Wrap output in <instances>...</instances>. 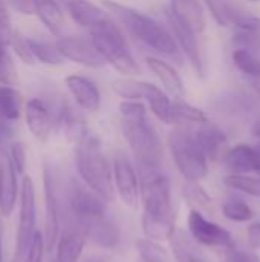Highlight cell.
<instances>
[{
    "label": "cell",
    "mask_w": 260,
    "mask_h": 262,
    "mask_svg": "<svg viewBox=\"0 0 260 262\" xmlns=\"http://www.w3.org/2000/svg\"><path fill=\"white\" fill-rule=\"evenodd\" d=\"M166 17H167V23L170 26V32L173 34L179 51L188 58L196 75L204 78L205 77V63H204L202 51H201V46L198 41L199 34H196L190 26H187L182 20H179L169 8L166 9Z\"/></svg>",
    "instance_id": "ba28073f"
},
{
    "label": "cell",
    "mask_w": 260,
    "mask_h": 262,
    "mask_svg": "<svg viewBox=\"0 0 260 262\" xmlns=\"http://www.w3.org/2000/svg\"><path fill=\"white\" fill-rule=\"evenodd\" d=\"M64 83L81 109L87 112H97L101 107V94L92 80L72 74L64 78Z\"/></svg>",
    "instance_id": "5bb4252c"
},
{
    "label": "cell",
    "mask_w": 260,
    "mask_h": 262,
    "mask_svg": "<svg viewBox=\"0 0 260 262\" xmlns=\"http://www.w3.org/2000/svg\"><path fill=\"white\" fill-rule=\"evenodd\" d=\"M17 170L9 155L0 160V213L9 216L17 201Z\"/></svg>",
    "instance_id": "e0dca14e"
},
{
    "label": "cell",
    "mask_w": 260,
    "mask_h": 262,
    "mask_svg": "<svg viewBox=\"0 0 260 262\" xmlns=\"http://www.w3.org/2000/svg\"><path fill=\"white\" fill-rule=\"evenodd\" d=\"M227 262H260V258L254 252L230 247V250L227 252Z\"/></svg>",
    "instance_id": "7bdbcfd3"
},
{
    "label": "cell",
    "mask_w": 260,
    "mask_h": 262,
    "mask_svg": "<svg viewBox=\"0 0 260 262\" xmlns=\"http://www.w3.org/2000/svg\"><path fill=\"white\" fill-rule=\"evenodd\" d=\"M169 9L187 26H190L196 34L204 32L207 20L199 0H170Z\"/></svg>",
    "instance_id": "44dd1931"
},
{
    "label": "cell",
    "mask_w": 260,
    "mask_h": 262,
    "mask_svg": "<svg viewBox=\"0 0 260 262\" xmlns=\"http://www.w3.org/2000/svg\"><path fill=\"white\" fill-rule=\"evenodd\" d=\"M23 106V95L12 86H0V117L8 121L18 120Z\"/></svg>",
    "instance_id": "f546056e"
},
{
    "label": "cell",
    "mask_w": 260,
    "mask_h": 262,
    "mask_svg": "<svg viewBox=\"0 0 260 262\" xmlns=\"http://www.w3.org/2000/svg\"><path fill=\"white\" fill-rule=\"evenodd\" d=\"M233 63L260 97V58L256 52L245 48H236L233 51Z\"/></svg>",
    "instance_id": "d4e9b609"
},
{
    "label": "cell",
    "mask_w": 260,
    "mask_h": 262,
    "mask_svg": "<svg viewBox=\"0 0 260 262\" xmlns=\"http://www.w3.org/2000/svg\"><path fill=\"white\" fill-rule=\"evenodd\" d=\"M101 3L107 11L116 15L120 21L129 29V32L143 45L153 49L158 54H162V55H167L181 61V55H179L181 51L178 48V43L173 34L169 29H166L159 21H156L155 18L133 8L124 6L112 0H101Z\"/></svg>",
    "instance_id": "3957f363"
},
{
    "label": "cell",
    "mask_w": 260,
    "mask_h": 262,
    "mask_svg": "<svg viewBox=\"0 0 260 262\" xmlns=\"http://www.w3.org/2000/svg\"><path fill=\"white\" fill-rule=\"evenodd\" d=\"M113 183L121 201L127 207H136L139 196V181L133 164L124 154H118L113 158Z\"/></svg>",
    "instance_id": "7c38bea8"
},
{
    "label": "cell",
    "mask_w": 260,
    "mask_h": 262,
    "mask_svg": "<svg viewBox=\"0 0 260 262\" xmlns=\"http://www.w3.org/2000/svg\"><path fill=\"white\" fill-rule=\"evenodd\" d=\"M172 115H173V126H184V124H198L199 126V124L208 121V115L202 109L184 101L182 98L173 100Z\"/></svg>",
    "instance_id": "f1b7e54d"
},
{
    "label": "cell",
    "mask_w": 260,
    "mask_h": 262,
    "mask_svg": "<svg viewBox=\"0 0 260 262\" xmlns=\"http://www.w3.org/2000/svg\"><path fill=\"white\" fill-rule=\"evenodd\" d=\"M169 147L179 173L187 181L199 183L208 173V158L199 146L195 132L176 126L169 134Z\"/></svg>",
    "instance_id": "8992f818"
},
{
    "label": "cell",
    "mask_w": 260,
    "mask_h": 262,
    "mask_svg": "<svg viewBox=\"0 0 260 262\" xmlns=\"http://www.w3.org/2000/svg\"><path fill=\"white\" fill-rule=\"evenodd\" d=\"M89 31L95 48L103 55L106 63H109L115 71L126 77L141 74L139 64L135 61L133 55L129 51L124 34L109 17H106Z\"/></svg>",
    "instance_id": "5b68a950"
},
{
    "label": "cell",
    "mask_w": 260,
    "mask_h": 262,
    "mask_svg": "<svg viewBox=\"0 0 260 262\" xmlns=\"http://www.w3.org/2000/svg\"><path fill=\"white\" fill-rule=\"evenodd\" d=\"M86 244V233L80 230L64 232L57 243V262H78Z\"/></svg>",
    "instance_id": "4316f807"
},
{
    "label": "cell",
    "mask_w": 260,
    "mask_h": 262,
    "mask_svg": "<svg viewBox=\"0 0 260 262\" xmlns=\"http://www.w3.org/2000/svg\"><path fill=\"white\" fill-rule=\"evenodd\" d=\"M35 190L34 183L29 177H23L20 190V220L15 238L14 259L21 261L26 258L32 239L35 236Z\"/></svg>",
    "instance_id": "52a82bcc"
},
{
    "label": "cell",
    "mask_w": 260,
    "mask_h": 262,
    "mask_svg": "<svg viewBox=\"0 0 260 262\" xmlns=\"http://www.w3.org/2000/svg\"><path fill=\"white\" fill-rule=\"evenodd\" d=\"M103 201L104 200L98 193H95L92 189H86L77 181H72L69 203H70L72 212L81 220V223L104 218L106 207Z\"/></svg>",
    "instance_id": "4fadbf2b"
},
{
    "label": "cell",
    "mask_w": 260,
    "mask_h": 262,
    "mask_svg": "<svg viewBox=\"0 0 260 262\" xmlns=\"http://www.w3.org/2000/svg\"><path fill=\"white\" fill-rule=\"evenodd\" d=\"M256 149H257V152H259V157H260V138H259V141H257V146H256Z\"/></svg>",
    "instance_id": "c3c4849f"
},
{
    "label": "cell",
    "mask_w": 260,
    "mask_h": 262,
    "mask_svg": "<svg viewBox=\"0 0 260 262\" xmlns=\"http://www.w3.org/2000/svg\"><path fill=\"white\" fill-rule=\"evenodd\" d=\"M146 64L155 74V77L162 83L164 89L169 94H172L176 100L184 98L185 88H184L182 78L179 77V74L170 63L158 57H146Z\"/></svg>",
    "instance_id": "d6986e66"
},
{
    "label": "cell",
    "mask_w": 260,
    "mask_h": 262,
    "mask_svg": "<svg viewBox=\"0 0 260 262\" xmlns=\"http://www.w3.org/2000/svg\"><path fill=\"white\" fill-rule=\"evenodd\" d=\"M184 196L188 201H192L196 206H199L201 209L213 212V201H211L210 195L204 190V187L199 186V183L187 181V184L184 186Z\"/></svg>",
    "instance_id": "8d00e7d4"
},
{
    "label": "cell",
    "mask_w": 260,
    "mask_h": 262,
    "mask_svg": "<svg viewBox=\"0 0 260 262\" xmlns=\"http://www.w3.org/2000/svg\"><path fill=\"white\" fill-rule=\"evenodd\" d=\"M139 258L144 262H169L167 250L158 241L143 238L135 243Z\"/></svg>",
    "instance_id": "d6a6232c"
},
{
    "label": "cell",
    "mask_w": 260,
    "mask_h": 262,
    "mask_svg": "<svg viewBox=\"0 0 260 262\" xmlns=\"http://www.w3.org/2000/svg\"><path fill=\"white\" fill-rule=\"evenodd\" d=\"M230 25L236 29L233 40L238 48H245L253 52L260 51V17L231 2Z\"/></svg>",
    "instance_id": "30bf717a"
},
{
    "label": "cell",
    "mask_w": 260,
    "mask_h": 262,
    "mask_svg": "<svg viewBox=\"0 0 260 262\" xmlns=\"http://www.w3.org/2000/svg\"><path fill=\"white\" fill-rule=\"evenodd\" d=\"M123 135L143 170H158L162 164V143L149 121L141 101L124 100L118 106Z\"/></svg>",
    "instance_id": "7a4b0ae2"
},
{
    "label": "cell",
    "mask_w": 260,
    "mask_h": 262,
    "mask_svg": "<svg viewBox=\"0 0 260 262\" xmlns=\"http://www.w3.org/2000/svg\"><path fill=\"white\" fill-rule=\"evenodd\" d=\"M9 45H11V48L14 49L15 55H17L25 64H34V63L37 61L35 57H34V54H32V49H31L29 38H26L23 34L14 31Z\"/></svg>",
    "instance_id": "74e56055"
},
{
    "label": "cell",
    "mask_w": 260,
    "mask_h": 262,
    "mask_svg": "<svg viewBox=\"0 0 260 262\" xmlns=\"http://www.w3.org/2000/svg\"><path fill=\"white\" fill-rule=\"evenodd\" d=\"M195 137L204 154L210 160H218L227 147V135L218 124L211 123L210 120L198 126V129L195 130Z\"/></svg>",
    "instance_id": "ffe728a7"
},
{
    "label": "cell",
    "mask_w": 260,
    "mask_h": 262,
    "mask_svg": "<svg viewBox=\"0 0 260 262\" xmlns=\"http://www.w3.org/2000/svg\"><path fill=\"white\" fill-rule=\"evenodd\" d=\"M12 34H14V29H12V23H11L9 6L5 0H0V37L3 38L5 43L9 45Z\"/></svg>",
    "instance_id": "60d3db41"
},
{
    "label": "cell",
    "mask_w": 260,
    "mask_h": 262,
    "mask_svg": "<svg viewBox=\"0 0 260 262\" xmlns=\"http://www.w3.org/2000/svg\"><path fill=\"white\" fill-rule=\"evenodd\" d=\"M149 107L152 114L164 124H172L173 126V115H172V106L173 101L167 97L164 91H158L149 101Z\"/></svg>",
    "instance_id": "836d02e7"
},
{
    "label": "cell",
    "mask_w": 260,
    "mask_h": 262,
    "mask_svg": "<svg viewBox=\"0 0 260 262\" xmlns=\"http://www.w3.org/2000/svg\"><path fill=\"white\" fill-rule=\"evenodd\" d=\"M43 186H44V204H46V226H44V247L51 252L57 246L58 239V204L54 190V181L48 167L43 170Z\"/></svg>",
    "instance_id": "2e32d148"
},
{
    "label": "cell",
    "mask_w": 260,
    "mask_h": 262,
    "mask_svg": "<svg viewBox=\"0 0 260 262\" xmlns=\"http://www.w3.org/2000/svg\"><path fill=\"white\" fill-rule=\"evenodd\" d=\"M224 184L233 190L260 198V175L256 177L251 173H230L224 178Z\"/></svg>",
    "instance_id": "4dcf8cb0"
},
{
    "label": "cell",
    "mask_w": 260,
    "mask_h": 262,
    "mask_svg": "<svg viewBox=\"0 0 260 262\" xmlns=\"http://www.w3.org/2000/svg\"><path fill=\"white\" fill-rule=\"evenodd\" d=\"M8 3L9 8H12L14 11L25 14V15H31L35 14V5L34 0H5Z\"/></svg>",
    "instance_id": "f6af8a7d"
},
{
    "label": "cell",
    "mask_w": 260,
    "mask_h": 262,
    "mask_svg": "<svg viewBox=\"0 0 260 262\" xmlns=\"http://www.w3.org/2000/svg\"><path fill=\"white\" fill-rule=\"evenodd\" d=\"M77 170L84 184L98 193L104 201H113L115 187L112 178V169L101 150L100 140L89 134L75 147Z\"/></svg>",
    "instance_id": "277c9868"
},
{
    "label": "cell",
    "mask_w": 260,
    "mask_h": 262,
    "mask_svg": "<svg viewBox=\"0 0 260 262\" xmlns=\"http://www.w3.org/2000/svg\"><path fill=\"white\" fill-rule=\"evenodd\" d=\"M29 43H31V49H32V54L37 61L51 64V66H58L64 61V57L58 51L57 45L35 40V38H29Z\"/></svg>",
    "instance_id": "1f68e13d"
},
{
    "label": "cell",
    "mask_w": 260,
    "mask_h": 262,
    "mask_svg": "<svg viewBox=\"0 0 260 262\" xmlns=\"http://www.w3.org/2000/svg\"><path fill=\"white\" fill-rule=\"evenodd\" d=\"M143 232L153 241L172 239L175 230V213L172 207V189L169 178L158 170H143Z\"/></svg>",
    "instance_id": "6da1fadb"
},
{
    "label": "cell",
    "mask_w": 260,
    "mask_h": 262,
    "mask_svg": "<svg viewBox=\"0 0 260 262\" xmlns=\"http://www.w3.org/2000/svg\"><path fill=\"white\" fill-rule=\"evenodd\" d=\"M112 89L118 97L124 100H135V101H141V100L149 101L159 91V88L155 86L153 83L133 80V78H116L112 81Z\"/></svg>",
    "instance_id": "7402d4cb"
},
{
    "label": "cell",
    "mask_w": 260,
    "mask_h": 262,
    "mask_svg": "<svg viewBox=\"0 0 260 262\" xmlns=\"http://www.w3.org/2000/svg\"><path fill=\"white\" fill-rule=\"evenodd\" d=\"M225 164L231 173H259L260 157L256 147L250 144H236L225 154Z\"/></svg>",
    "instance_id": "ac0fdd59"
},
{
    "label": "cell",
    "mask_w": 260,
    "mask_h": 262,
    "mask_svg": "<svg viewBox=\"0 0 260 262\" xmlns=\"http://www.w3.org/2000/svg\"><path fill=\"white\" fill-rule=\"evenodd\" d=\"M247 236H248L250 247L254 250H260V223H256V224L248 227Z\"/></svg>",
    "instance_id": "bcb514c9"
},
{
    "label": "cell",
    "mask_w": 260,
    "mask_h": 262,
    "mask_svg": "<svg viewBox=\"0 0 260 262\" xmlns=\"http://www.w3.org/2000/svg\"><path fill=\"white\" fill-rule=\"evenodd\" d=\"M205 5L219 26L230 25V6L231 0H205Z\"/></svg>",
    "instance_id": "f35d334b"
},
{
    "label": "cell",
    "mask_w": 260,
    "mask_h": 262,
    "mask_svg": "<svg viewBox=\"0 0 260 262\" xmlns=\"http://www.w3.org/2000/svg\"><path fill=\"white\" fill-rule=\"evenodd\" d=\"M9 158H11L17 173L23 175L25 169H26V146L20 141L12 143L9 146Z\"/></svg>",
    "instance_id": "ab89813d"
},
{
    "label": "cell",
    "mask_w": 260,
    "mask_h": 262,
    "mask_svg": "<svg viewBox=\"0 0 260 262\" xmlns=\"http://www.w3.org/2000/svg\"><path fill=\"white\" fill-rule=\"evenodd\" d=\"M172 249L178 262H211L198 247L192 235L184 230H176L172 236Z\"/></svg>",
    "instance_id": "cb8c5ba5"
},
{
    "label": "cell",
    "mask_w": 260,
    "mask_h": 262,
    "mask_svg": "<svg viewBox=\"0 0 260 262\" xmlns=\"http://www.w3.org/2000/svg\"><path fill=\"white\" fill-rule=\"evenodd\" d=\"M12 135H14V130L11 127V123L0 117V152H3L11 144Z\"/></svg>",
    "instance_id": "ee69618b"
},
{
    "label": "cell",
    "mask_w": 260,
    "mask_h": 262,
    "mask_svg": "<svg viewBox=\"0 0 260 262\" xmlns=\"http://www.w3.org/2000/svg\"><path fill=\"white\" fill-rule=\"evenodd\" d=\"M3 259V255H2V239H0V262Z\"/></svg>",
    "instance_id": "7dc6e473"
},
{
    "label": "cell",
    "mask_w": 260,
    "mask_h": 262,
    "mask_svg": "<svg viewBox=\"0 0 260 262\" xmlns=\"http://www.w3.org/2000/svg\"><path fill=\"white\" fill-rule=\"evenodd\" d=\"M222 210H224L225 218H228L230 221H234V223H247L254 216L253 209L247 203H244L241 200L227 201L224 204Z\"/></svg>",
    "instance_id": "d590c367"
},
{
    "label": "cell",
    "mask_w": 260,
    "mask_h": 262,
    "mask_svg": "<svg viewBox=\"0 0 260 262\" xmlns=\"http://www.w3.org/2000/svg\"><path fill=\"white\" fill-rule=\"evenodd\" d=\"M34 5L35 14L46 29L54 35H60L64 25V15L57 0H34Z\"/></svg>",
    "instance_id": "83f0119b"
},
{
    "label": "cell",
    "mask_w": 260,
    "mask_h": 262,
    "mask_svg": "<svg viewBox=\"0 0 260 262\" xmlns=\"http://www.w3.org/2000/svg\"><path fill=\"white\" fill-rule=\"evenodd\" d=\"M11 262H18V261H15V259H14V258H12V261H11Z\"/></svg>",
    "instance_id": "f907efd6"
},
{
    "label": "cell",
    "mask_w": 260,
    "mask_h": 262,
    "mask_svg": "<svg viewBox=\"0 0 260 262\" xmlns=\"http://www.w3.org/2000/svg\"><path fill=\"white\" fill-rule=\"evenodd\" d=\"M66 6L70 18L81 28L92 29L95 25H98L107 17L98 5L89 0H67Z\"/></svg>",
    "instance_id": "603a6c76"
},
{
    "label": "cell",
    "mask_w": 260,
    "mask_h": 262,
    "mask_svg": "<svg viewBox=\"0 0 260 262\" xmlns=\"http://www.w3.org/2000/svg\"><path fill=\"white\" fill-rule=\"evenodd\" d=\"M188 232L198 244L207 247H233V238L230 232L207 220L198 210H192L188 215Z\"/></svg>",
    "instance_id": "8fae6325"
},
{
    "label": "cell",
    "mask_w": 260,
    "mask_h": 262,
    "mask_svg": "<svg viewBox=\"0 0 260 262\" xmlns=\"http://www.w3.org/2000/svg\"><path fill=\"white\" fill-rule=\"evenodd\" d=\"M44 238L41 236L40 232L35 233L34 239H32V244L29 247V252L26 255V259L25 262H43V255H44Z\"/></svg>",
    "instance_id": "b9f144b4"
},
{
    "label": "cell",
    "mask_w": 260,
    "mask_h": 262,
    "mask_svg": "<svg viewBox=\"0 0 260 262\" xmlns=\"http://www.w3.org/2000/svg\"><path fill=\"white\" fill-rule=\"evenodd\" d=\"M25 120L29 132L40 141H48L54 120L48 106L40 98H31L25 104Z\"/></svg>",
    "instance_id": "9a60e30c"
},
{
    "label": "cell",
    "mask_w": 260,
    "mask_h": 262,
    "mask_svg": "<svg viewBox=\"0 0 260 262\" xmlns=\"http://www.w3.org/2000/svg\"><path fill=\"white\" fill-rule=\"evenodd\" d=\"M83 226H84L83 232L86 233V236L90 238L95 244H98L101 247L112 249L120 241L118 229L110 221H107L106 218L86 221V223H83Z\"/></svg>",
    "instance_id": "484cf974"
},
{
    "label": "cell",
    "mask_w": 260,
    "mask_h": 262,
    "mask_svg": "<svg viewBox=\"0 0 260 262\" xmlns=\"http://www.w3.org/2000/svg\"><path fill=\"white\" fill-rule=\"evenodd\" d=\"M248 2H251V3H256V2H260V0H248Z\"/></svg>",
    "instance_id": "681fc988"
},
{
    "label": "cell",
    "mask_w": 260,
    "mask_h": 262,
    "mask_svg": "<svg viewBox=\"0 0 260 262\" xmlns=\"http://www.w3.org/2000/svg\"><path fill=\"white\" fill-rule=\"evenodd\" d=\"M0 83L6 86L17 84V71L12 57L6 51V43L0 37Z\"/></svg>",
    "instance_id": "e575fe53"
},
{
    "label": "cell",
    "mask_w": 260,
    "mask_h": 262,
    "mask_svg": "<svg viewBox=\"0 0 260 262\" xmlns=\"http://www.w3.org/2000/svg\"><path fill=\"white\" fill-rule=\"evenodd\" d=\"M57 48L64 57V60H70L77 64L98 69L106 64V60L95 48L92 38H84L78 35L61 37L57 40Z\"/></svg>",
    "instance_id": "9c48e42d"
}]
</instances>
